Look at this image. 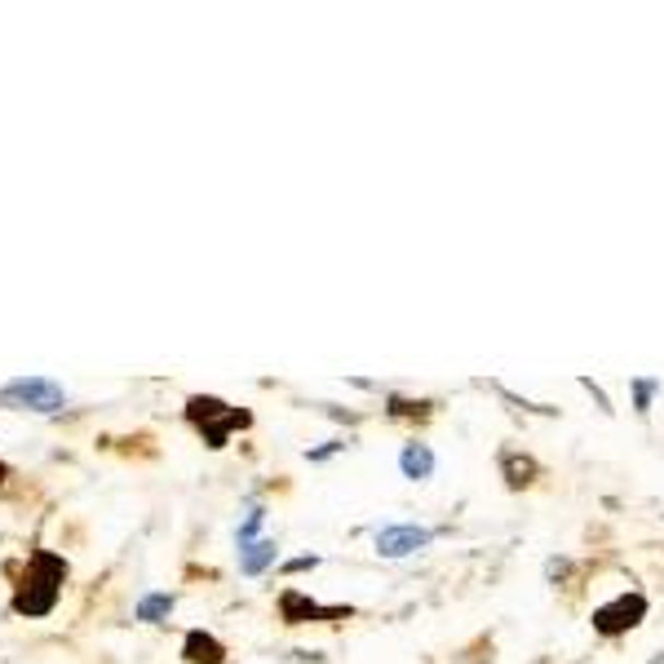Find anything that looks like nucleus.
Instances as JSON below:
<instances>
[{"label":"nucleus","instance_id":"1","mask_svg":"<svg viewBox=\"0 0 664 664\" xmlns=\"http://www.w3.org/2000/svg\"><path fill=\"white\" fill-rule=\"evenodd\" d=\"M62 581H67V559H58V553L49 549H36L32 563H27V576L14 594V611L36 620V616H49L58 607V594H62Z\"/></svg>","mask_w":664,"mask_h":664},{"label":"nucleus","instance_id":"2","mask_svg":"<svg viewBox=\"0 0 664 664\" xmlns=\"http://www.w3.org/2000/svg\"><path fill=\"white\" fill-rule=\"evenodd\" d=\"M186 421H195L204 430V443L208 448H227V434L231 430H244L253 416L244 408H231V403H221L213 394H191L186 399Z\"/></svg>","mask_w":664,"mask_h":664},{"label":"nucleus","instance_id":"3","mask_svg":"<svg viewBox=\"0 0 664 664\" xmlns=\"http://www.w3.org/2000/svg\"><path fill=\"white\" fill-rule=\"evenodd\" d=\"M67 394L49 377H14L10 386H0V408L14 412H62Z\"/></svg>","mask_w":664,"mask_h":664},{"label":"nucleus","instance_id":"4","mask_svg":"<svg viewBox=\"0 0 664 664\" xmlns=\"http://www.w3.org/2000/svg\"><path fill=\"white\" fill-rule=\"evenodd\" d=\"M642 616H646V598H642V594H620V598H611V603H603V607L594 611V629L607 633V638H616V633L638 629Z\"/></svg>","mask_w":664,"mask_h":664},{"label":"nucleus","instance_id":"5","mask_svg":"<svg viewBox=\"0 0 664 664\" xmlns=\"http://www.w3.org/2000/svg\"><path fill=\"white\" fill-rule=\"evenodd\" d=\"M434 540L430 527H416V523H394V527H381L377 531V553L381 559H408V553L425 549Z\"/></svg>","mask_w":664,"mask_h":664},{"label":"nucleus","instance_id":"6","mask_svg":"<svg viewBox=\"0 0 664 664\" xmlns=\"http://www.w3.org/2000/svg\"><path fill=\"white\" fill-rule=\"evenodd\" d=\"M279 616L284 625H310V620H346L351 607H319L314 598L297 594V589H284L279 594Z\"/></svg>","mask_w":664,"mask_h":664},{"label":"nucleus","instance_id":"7","mask_svg":"<svg viewBox=\"0 0 664 664\" xmlns=\"http://www.w3.org/2000/svg\"><path fill=\"white\" fill-rule=\"evenodd\" d=\"M182 660L186 664H227V646H221L213 633H204V629H191L182 638Z\"/></svg>","mask_w":664,"mask_h":664},{"label":"nucleus","instance_id":"8","mask_svg":"<svg viewBox=\"0 0 664 664\" xmlns=\"http://www.w3.org/2000/svg\"><path fill=\"white\" fill-rule=\"evenodd\" d=\"M399 470H403V479H412V483L430 479V474H434V453H430V443H403Z\"/></svg>","mask_w":664,"mask_h":664},{"label":"nucleus","instance_id":"9","mask_svg":"<svg viewBox=\"0 0 664 664\" xmlns=\"http://www.w3.org/2000/svg\"><path fill=\"white\" fill-rule=\"evenodd\" d=\"M275 549H279L275 540H253V545H244V549H240V572H244V576H262V572L275 563Z\"/></svg>","mask_w":664,"mask_h":664},{"label":"nucleus","instance_id":"10","mask_svg":"<svg viewBox=\"0 0 664 664\" xmlns=\"http://www.w3.org/2000/svg\"><path fill=\"white\" fill-rule=\"evenodd\" d=\"M501 470H505V483L518 492V488H527V483H536V474H540V466L531 461V457H518V453H505L501 457Z\"/></svg>","mask_w":664,"mask_h":664},{"label":"nucleus","instance_id":"11","mask_svg":"<svg viewBox=\"0 0 664 664\" xmlns=\"http://www.w3.org/2000/svg\"><path fill=\"white\" fill-rule=\"evenodd\" d=\"M173 594H147L142 603H138V620H147V625H160V620H169L173 616Z\"/></svg>","mask_w":664,"mask_h":664},{"label":"nucleus","instance_id":"12","mask_svg":"<svg viewBox=\"0 0 664 664\" xmlns=\"http://www.w3.org/2000/svg\"><path fill=\"white\" fill-rule=\"evenodd\" d=\"M262 523H266V510H262V505H253V510L244 514V523H240V531H236V536H240V549L257 540V531H262Z\"/></svg>","mask_w":664,"mask_h":664},{"label":"nucleus","instance_id":"13","mask_svg":"<svg viewBox=\"0 0 664 664\" xmlns=\"http://www.w3.org/2000/svg\"><path fill=\"white\" fill-rule=\"evenodd\" d=\"M390 416H430V403H425V399L412 403V399H399V394H394V399H390Z\"/></svg>","mask_w":664,"mask_h":664},{"label":"nucleus","instance_id":"14","mask_svg":"<svg viewBox=\"0 0 664 664\" xmlns=\"http://www.w3.org/2000/svg\"><path fill=\"white\" fill-rule=\"evenodd\" d=\"M655 390H660V381H633V408L638 412H651V399H655Z\"/></svg>","mask_w":664,"mask_h":664},{"label":"nucleus","instance_id":"15","mask_svg":"<svg viewBox=\"0 0 664 664\" xmlns=\"http://www.w3.org/2000/svg\"><path fill=\"white\" fill-rule=\"evenodd\" d=\"M581 386L594 394V403H598L603 412H611V399H607V390H603V386H594V377H581Z\"/></svg>","mask_w":664,"mask_h":664},{"label":"nucleus","instance_id":"16","mask_svg":"<svg viewBox=\"0 0 664 664\" xmlns=\"http://www.w3.org/2000/svg\"><path fill=\"white\" fill-rule=\"evenodd\" d=\"M310 568H319L314 553H301V559H288V563H284V572H310Z\"/></svg>","mask_w":664,"mask_h":664},{"label":"nucleus","instance_id":"17","mask_svg":"<svg viewBox=\"0 0 664 664\" xmlns=\"http://www.w3.org/2000/svg\"><path fill=\"white\" fill-rule=\"evenodd\" d=\"M342 448H346L342 438H337V443H323V448H314V453H310V461H328L332 453H342Z\"/></svg>","mask_w":664,"mask_h":664},{"label":"nucleus","instance_id":"18","mask_svg":"<svg viewBox=\"0 0 664 664\" xmlns=\"http://www.w3.org/2000/svg\"><path fill=\"white\" fill-rule=\"evenodd\" d=\"M5 479H10V466H0V488H5Z\"/></svg>","mask_w":664,"mask_h":664}]
</instances>
